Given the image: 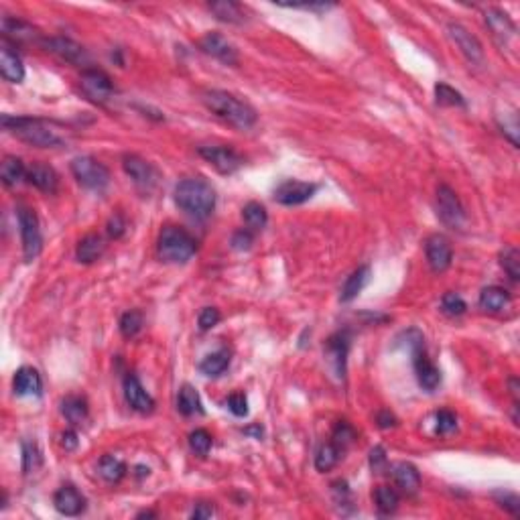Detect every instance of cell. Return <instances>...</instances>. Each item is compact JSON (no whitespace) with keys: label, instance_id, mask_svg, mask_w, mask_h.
I'll return each mask as SVG.
<instances>
[{"label":"cell","instance_id":"1","mask_svg":"<svg viewBox=\"0 0 520 520\" xmlns=\"http://www.w3.org/2000/svg\"><path fill=\"white\" fill-rule=\"evenodd\" d=\"M0 124L4 131L13 133L16 138L37 148H59L66 145V136L55 128L51 122L31 116H11L2 114Z\"/></svg>","mask_w":520,"mask_h":520},{"label":"cell","instance_id":"2","mask_svg":"<svg viewBox=\"0 0 520 520\" xmlns=\"http://www.w3.org/2000/svg\"><path fill=\"white\" fill-rule=\"evenodd\" d=\"M175 203L187 215L195 220H205L212 215L215 208L214 187L203 177H187L175 187Z\"/></svg>","mask_w":520,"mask_h":520},{"label":"cell","instance_id":"3","mask_svg":"<svg viewBox=\"0 0 520 520\" xmlns=\"http://www.w3.org/2000/svg\"><path fill=\"white\" fill-rule=\"evenodd\" d=\"M201 102L205 108L215 114L218 118L226 121L228 124L240 128V131H248L256 124V110L250 104H246L244 100L236 98L234 93L222 92V90H208L201 96Z\"/></svg>","mask_w":520,"mask_h":520},{"label":"cell","instance_id":"4","mask_svg":"<svg viewBox=\"0 0 520 520\" xmlns=\"http://www.w3.org/2000/svg\"><path fill=\"white\" fill-rule=\"evenodd\" d=\"M198 253L195 238L179 226H165L160 230L159 242H157V254L163 262H187L193 254Z\"/></svg>","mask_w":520,"mask_h":520},{"label":"cell","instance_id":"5","mask_svg":"<svg viewBox=\"0 0 520 520\" xmlns=\"http://www.w3.org/2000/svg\"><path fill=\"white\" fill-rule=\"evenodd\" d=\"M16 220H19V230H21V240H23V254L25 260H35L43 248V234L39 228V218L35 210L27 205H19L16 210Z\"/></svg>","mask_w":520,"mask_h":520},{"label":"cell","instance_id":"6","mask_svg":"<svg viewBox=\"0 0 520 520\" xmlns=\"http://www.w3.org/2000/svg\"><path fill=\"white\" fill-rule=\"evenodd\" d=\"M71 173L78 179V183L92 191H102L110 183V171L104 163L93 157H76L71 160Z\"/></svg>","mask_w":520,"mask_h":520},{"label":"cell","instance_id":"7","mask_svg":"<svg viewBox=\"0 0 520 520\" xmlns=\"http://www.w3.org/2000/svg\"><path fill=\"white\" fill-rule=\"evenodd\" d=\"M80 86L81 92L96 104H106L108 100L114 96V83L110 80V76L106 71L96 69V67H86L81 71Z\"/></svg>","mask_w":520,"mask_h":520},{"label":"cell","instance_id":"8","mask_svg":"<svg viewBox=\"0 0 520 520\" xmlns=\"http://www.w3.org/2000/svg\"><path fill=\"white\" fill-rule=\"evenodd\" d=\"M437 214H439L441 222L449 228H464L466 224V210L462 205V201L457 198L454 189L445 183L437 187Z\"/></svg>","mask_w":520,"mask_h":520},{"label":"cell","instance_id":"9","mask_svg":"<svg viewBox=\"0 0 520 520\" xmlns=\"http://www.w3.org/2000/svg\"><path fill=\"white\" fill-rule=\"evenodd\" d=\"M201 159H205L218 173L232 175L236 173L244 165V159L234 151L232 147H224V145H210V147L198 148Z\"/></svg>","mask_w":520,"mask_h":520},{"label":"cell","instance_id":"10","mask_svg":"<svg viewBox=\"0 0 520 520\" xmlns=\"http://www.w3.org/2000/svg\"><path fill=\"white\" fill-rule=\"evenodd\" d=\"M413 358H414V372H417L419 384H421V388H425L429 392H433V390L441 384V372L439 368L427 358L421 335H419V340L414 342Z\"/></svg>","mask_w":520,"mask_h":520},{"label":"cell","instance_id":"11","mask_svg":"<svg viewBox=\"0 0 520 520\" xmlns=\"http://www.w3.org/2000/svg\"><path fill=\"white\" fill-rule=\"evenodd\" d=\"M320 187L315 183H307V181H297V179H287L282 181L277 189H275V201L280 205H301L309 201Z\"/></svg>","mask_w":520,"mask_h":520},{"label":"cell","instance_id":"12","mask_svg":"<svg viewBox=\"0 0 520 520\" xmlns=\"http://www.w3.org/2000/svg\"><path fill=\"white\" fill-rule=\"evenodd\" d=\"M122 169L134 181V185L151 191L157 185V171L155 167L148 163L147 159L138 157V155H124L122 157Z\"/></svg>","mask_w":520,"mask_h":520},{"label":"cell","instance_id":"13","mask_svg":"<svg viewBox=\"0 0 520 520\" xmlns=\"http://www.w3.org/2000/svg\"><path fill=\"white\" fill-rule=\"evenodd\" d=\"M43 45L47 47V51H51V53L57 55L59 59H63L67 63H73V66H88L90 63L88 51L73 39H67V37H49V39L43 41Z\"/></svg>","mask_w":520,"mask_h":520},{"label":"cell","instance_id":"14","mask_svg":"<svg viewBox=\"0 0 520 520\" xmlns=\"http://www.w3.org/2000/svg\"><path fill=\"white\" fill-rule=\"evenodd\" d=\"M447 33L455 43V47L462 51V55L466 57L469 63H481L484 61V49H481V43L478 41L476 35H471L464 25L459 23H449L447 25Z\"/></svg>","mask_w":520,"mask_h":520},{"label":"cell","instance_id":"15","mask_svg":"<svg viewBox=\"0 0 520 520\" xmlns=\"http://www.w3.org/2000/svg\"><path fill=\"white\" fill-rule=\"evenodd\" d=\"M425 254H427V262L433 272H445L452 267L454 260V250L449 240L443 234H433L429 236L425 242Z\"/></svg>","mask_w":520,"mask_h":520},{"label":"cell","instance_id":"16","mask_svg":"<svg viewBox=\"0 0 520 520\" xmlns=\"http://www.w3.org/2000/svg\"><path fill=\"white\" fill-rule=\"evenodd\" d=\"M200 47L203 53L212 55L214 59L226 63V66H238V61H240L236 47L224 35H220V33H208V35H203L200 41Z\"/></svg>","mask_w":520,"mask_h":520},{"label":"cell","instance_id":"17","mask_svg":"<svg viewBox=\"0 0 520 520\" xmlns=\"http://www.w3.org/2000/svg\"><path fill=\"white\" fill-rule=\"evenodd\" d=\"M124 399L136 413L147 414L155 411V400L141 384L136 374H126V378H124Z\"/></svg>","mask_w":520,"mask_h":520},{"label":"cell","instance_id":"18","mask_svg":"<svg viewBox=\"0 0 520 520\" xmlns=\"http://www.w3.org/2000/svg\"><path fill=\"white\" fill-rule=\"evenodd\" d=\"M53 504L55 510L59 514H63V516H78V514H81L86 510V498H83V494L76 486L67 484V486H61L55 492Z\"/></svg>","mask_w":520,"mask_h":520},{"label":"cell","instance_id":"19","mask_svg":"<svg viewBox=\"0 0 520 520\" xmlns=\"http://www.w3.org/2000/svg\"><path fill=\"white\" fill-rule=\"evenodd\" d=\"M0 73L11 83H21L25 80V66L6 39L2 41V49H0Z\"/></svg>","mask_w":520,"mask_h":520},{"label":"cell","instance_id":"20","mask_svg":"<svg viewBox=\"0 0 520 520\" xmlns=\"http://www.w3.org/2000/svg\"><path fill=\"white\" fill-rule=\"evenodd\" d=\"M27 181L45 193H55L59 187V175L47 163H33L27 169Z\"/></svg>","mask_w":520,"mask_h":520},{"label":"cell","instance_id":"21","mask_svg":"<svg viewBox=\"0 0 520 520\" xmlns=\"http://www.w3.org/2000/svg\"><path fill=\"white\" fill-rule=\"evenodd\" d=\"M486 25L492 31V35L498 39L500 45H504L514 37L516 27L512 23V19L506 13H502L500 9H488L486 11Z\"/></svg>","mask_w":520,"mask_h":520},{"label":"cell","instance_id":"22","mask_svg":"<svg viewBox=\"0 0 520 520\" xmlns=\"http://www.w3.org/2000/svg\"><path fill=\"white\" fill-rule=\"evenodd\" d=\"M13 388L14 394H19V397H39L41 388H43L39 372L35 368H29V366L19 368L14 374Z\"/></svg>","mask_w":520,"mask_h":520},{"label":"cell","instance_id":"23","mask_svg":"<svg viewBox=\"0 0 520 520\" xmlns=\"http://www.w3.org/2000/svg\"><path fill=\"white\" fill-rule=\"evenodd\" d=\"M390 474H392V480L399 486L400 490L404 494H417V490L421 488V474L413 464H407V462H400L390 467Z\"/></svg>","mask_w":520,"mask_h":520},{"label":"cell","instance_id":"24","mask_svg":"<svg viewBox=\"0 0 520 520\" xmlns=\"http://www.w3.org/2000/svg\"><path fill=\"white\" fill-rule=\"evenodd\" d=\"M347 347H350V340H347L346 332H340V334L332 335L327 340L325 354H327L330 362L334 364V370L337 376H344V372H346Z\"/></svg>","mask_w":520,"mask_h":520},{"label":"cell","instance_id":"25","mask_svg":"<svg viewBox=\"0 0 520 520\" xmlns=\"http://www.w3.org/2000/svg\"><path fill=\"white\" fill-rule=\"evenodd\" d=\"M106 244L102 240L100 234H88L78 242V248H76V258L83 262V265H92L96 262L102 254H104Z\"/></svg>","mask_w":520,"mask_h":520},{"label":"cell","instance_id":"26","mask_svg":"<svg viewBox=\"0 0 520 520\" xmlns=\"http://www.w3.org/2000/svg\"><path fill=\"white\" fill-rule=\"evenodd\" d=\"M368 280H370V267L364 265V267L356 268L342 287V293H340L342 303H350L352 299H356L364 291V287L368 285Z\"/></svg>","mask_w":520,"mask_h":520},{"label":"cell","instance_id":"27","mask_svg":"<svg viewBox=\"0 0 520 520\" xmlns=\"http://www.w3.org/2000/svg\"><path fill=\"white\" fill-rule=\"evenodd\" d=\"M0 179H2V183L6 187L19 185L23 179H27V167H25V163L19 159V157H13V155L4 157L2 165H0Z\"/></svg>","mask_w":520,"mask_h":520},{"label":"cell","instance_id":"28","mask_svg":"<svg viewBox=\"0 0 520 520\" xmlns=\"http://www.w3.org/2000/svg\"><path fill=\"white\" fill-rule=\"evenodd\" d=\"M215 14L218 21L228 23V25H242L244 23V11L238 2L232 0H220V2H210L208 6Z\"/></svg>","mask_w":520,"mask_h":520},{"label":"cell","instance_id":"29","mask_svg":"<svg viewBox=\"0 0 520 520\" xmlns=\"http://www.w3.org/2000/svg\"><path fill=\"white\" fill-rule=\"evenodd\" d=\"M480 307L490 313H500L504 307L510 305V293L502 287H486L480 293Z\"/></svg>","mask_w":520,"mask_h":520},{"label":"cell","instance_id":"30","mask_svg":"<svg viewBox=\"0 0 520 520\" xmlns=\"http://www.w3.org/2000/svg\"><path fill=\"white\" fill-rule=\"evenodd\" d=\"M2 31L6 37H13L16 41H39L41 35L39 31L35 27H31L25 21H19V19H4L2 21Z\"/></svg>","mask_w":520,"mask_h":520},{"label":"cell","instance_id":"31","mask_svg":"<svg viewBox=\"0 0 520 520\" xmlns=\"http://www.w3.org/2000/svg\"><path fill=\"white\" fill-rule=\"evenodd\" d=\"M177 409H179V413L185 414V417H193V414L203 413V409H201L200 392L191 387V384H183L181 390H179V397H177Z\"/></svg>","mask_w":520,"mask_h":520},{"label":"cell","instance_id":"32","mask_svg":"<svg viewBox=\"0 0 520 520\" xmlns=\"http://www.w3.org/2000/svg\"><path fill=\"white\" fill-rule=\"evenodd\" d=\"M98 471H100L102 480L108 484H118L126 476V464L114 455H104L98 464Z\"/></svg>","mask_w":520,"mask_h":520},{"label":"cell","instance_id":"33","mask_svg":"<svg viewBox=\"0 0 520 520\" xmlns=\"http://www.w3.org/2000/svg\"><path fill=\"white\" fill-rule=\"evenodd\" d=\"M230 366V352L228 350H218L208 354L203 360L200 362V372L203 376H220V374L226 372V368Z\"/></svg>","mask_w":520,"mask_h":520},{"label":"cell","instance_id":"34","mask_svg":"<svg viewBox=\"0 0 520 520\" xmlns=\"http://www.w3.org/2000/svg\"><path fill=\"white\" fill-rule=\"evenodd\" d=\"M61 413H63V417H66L71 425H81L88 419L90 409H88L86 399H81V397H67L61 402Z\"/></svg>","mask_w":520,"mask_h":520},{"label":"cell","instance_id":"35","mask_svg":"<svg viewBox=\"0 0 520 520\" xmlns=\"http://www.w3.org/2000/svg\"><path fill=\"white\" fill-rule=\"evenodd\" d=\"M242 218H244V224L248 230H262L268 222L267 208L258 201H250V203L244 205Z\"/></svg>","mask_w":520,"mask_h":520},{"label":"cell","instance_id":"36","mask_svg":"<svg viewBox=\"0 0 520 520\" xmlns=\"http://www.w3.org/2000/svg\"><path fill=\"white\" fill-rule=\"evenodd\" d=\"M374 502H376V508L380 510V514H392L399 508L400 496L390 486H378L374 492Z\"/></svg>","mask_w":520,"mask_h":520},{"label":"cell","instance_id":"37","mask_svg":"<svg viewBox=\"0 0 520 520\" xmlns=\"http://www.w3.org/2000/svg\"><path fill=\"white\" fill-rule=\"evenodd\" d=\"M342 454H344V452L335 445L334 441L321 445L320 452L315 455V467H317V471H330V469H334V467L337 466V462H340Z\"/></svg>","mask_w":520,"mask_h":520},{"label":"cell","instance_id":"38","mask_svg":"<svg viewBox=\"0 0 520 520\" xmlns=\"http://www.w3.org/2000/svg\"><path fill=\"white\" fill-rule=\"evenodd\" d=\"M435 98L439 106H452V108H466V100L464 96L454 90L447 83H437L435 86Z\"/></svg>","mask_w":520,"mask_h":520},{"label":"cell","instance_id":"39","mask_svg":"<svg viewBox=\"0 0 520 520\" xmlns=\"http://www.w3.org/2000/svg\"><path fill=\"white\" fill-rule=\"evenodd\" d=\"M143 325H145V320H143V313L141 311H136V309L126 311L121 317V334L126 340H133V337L141 334Z\"/></svg>","mask_w":520,"mask_h":520},{"label":"cell","instance_id":"40","mask_svg":"<svg viewBox=\"0 0 520 520\" xmlns=\"http://www.w3.org/2000/svg\"><path fill=\"white\" fill-rule=\"evenodd\" d=\"M43 464V454L35 441H23V471H37Z\"/></svg>","mask_w":520,"mask_h":520},{"label":"cell","instance_id":"41","mask_svg":"<svg viewBox=\"0 0 520 520\" xmlns=\"http://www.w3.org/2000/svg\"><path fill=\"white\" fill-rule=\"evenodd\" d=\"M500 265H502V268L506 270V275L510 277V280L519 282L520 280V253L516 250V248H512V246L504 248L502 254H500Z\"/></svg>","mask_w":520,"mask_h":520},{"label":"cell","instance_id":"42","mask_svg":"<svg viewBox=\"0 0 520 520\" xmlns=\"http://www.w3.org/2000/svg\"><path fill=\"white\" fill-rule=\"evenodd\" d=\"M212 443H214V439H212V435L205 429H195V431L189 433V447H191L193 454H198L200 457H205L210 454Z\"/></svg>","mask_w":520,"mask_h":520},{"label":"cell","instance_id":"43","mask_svg":"<svg viewBox=\"0 0 520 520\" xmlns=\"http://www.w3.org/2000/svg\"><path fill=\"white\" fill-rule=\"evenodd\" d=\"M441 311L449 317H459L467 311V305L457 293H445L441 299Z\"/></svg>","mask_w":520,"mask_h":520},{"label":"cell","instance_id":"44","mask_svg":"<svg viewBox=\"0 0 520 520\" xmlns=\"http://www.w3.org/2000/svg\"><path fill=\"white\" fill-rule=\"evenodd\" d=\"M332 439H334L335 445H337V447L344 452L347 445H352L354 439H356V431H354V427H352L350 423H346V421H340V423L335 425Z\"/></svg>","mask_w":520,"mask_h":520},{"label":"cell","instance_id":"45","mask_svg":"<svg viewBox=\"0 0 520 520\" xmlns=\"http://www.w3.org/2000/svg\"><path fill=\"white\" fill-rule=\"evenodd\" d=\"M498 126L502 128V133L504 136H508V141L514 145V147H519V116H516V112H510V114H504V121L502 118H498Z\"/></svg>","mask_w":520,"mask_h":520},{"label":"cell","instance_id":"46","mask_svg":"<svg viewBox=\"0 0 520 520\" xmlns=\"http://www.w3.org/2000/svg\"><path fill=\"white\" fill-rule=\"evenodd\" d=\"M435 421H437V433L439 435H449L457 427V417L452 411H447V409H443V411L435 414Z\"/></svg>","mask_w":520,"mask_h":520},{"label":"cell","instance_id":"47","mask_svg":"<svg viewBox=\"0 0 520 520\" xmlns=\"http://www.w3.org/2000/svg\"><path fill=\"white\" fill-rule=\"evenodd\" d=\"M494 498H496V502L500 504V506L508 510L512 516H519L520 512V500L516 494L512 492H496L494 494Z\"/></svg>","mask_w":520,"mask_h":520},{"label":"cell","instance_id":"48","mask_svg":"<svg viewBox=\"0 0 520 520\" xmlns=\"http://www.w3.org/2000/svg\"><path fill=\"white\" fill-rule=\"evenodd\" d=\"M220 320H222V315H220V311L215 307H205V309H201L198 323H200L201 332H210L220 323Z\"/></svg>","mask_w":520,"mask_h":520},{"label":"cell","instance_id":"49","mask_svg":"<svg viewBox=\"0 0 520 520\" xmlns=\"http://www.w3.org/2000/svg\"><path fill=\"white\" fill-rule=\"evenodd\" d=\"M228 409L236 417H246L248 414V400H246V397L242 392H234L228 399Z\"/></svg>","mask_w":520,"mask_h":520},{"label":"cell","instance_id":"50","mask_svg":"<svg viewBox=\"0 0 520 520\" xmlns=\"http://www.w3.org/2000/svg\"><path fill=\"white\" fill-rule=\"evenodd\" d=\"M370 467H372L374 474H384L388 469L387 452L382 447H374L370 452Z\"/></svg>","mask_w":520,"mask_h":520},{"label":"cell","instance_id":"51","mask_svg":"<svg viewBox=\"0 0 520 520\" xmlns=\"http://www.w3.org/2000/svg\"><path fill=\"white\" fill-rule=\"evenodd\" d=\"M253 234H250V230H238V232H234V236H232V248L234 250H248L250 246H253Z\"/></svg>","mask_w":520,"mask_h":520},{"label":"cell","instance_id":"52","mask_svg":"<svg viewBox=\"0 0 520 520\" xmlns=\"http://www.w3.org/2000/svg\"><path fill=\"white\" fill-rule=\"evenodd\" d=\"M106 232L110 238H114V240H118L122 234L126 232V222H124V218L121 214H114L110 220H108V226H106Z\"/></svg>","mask_w":520,"mask_h":520},{"label":"cell","instance_id":"53","mask_svg":"<svg viewBox=\"0 0 520 520\" xmlns=\"http://www.w3.org/2000/svg\"><path fill=\"white\" fill-rule=\"evenodd\" d=\"M214 514H215L214 504H210V502H200V504H195V508H193V512H191V519H193V520H205V519H212Z\"/></svg>","mask_w":520,"mask_h":520},{"label":"cell","instance_id":"54","mask_svg":"<svg viewBox=\"0 0 520 520\" xmlns=\"http://www.w3.org/2000/svg\"><path fill=\"white\" fill-rule=\"evenodd\" d=\"M78 445H80V439H78V433H76V431L67 429V431L61 433V447H63L66 452H76Z\"/></svg>","mask_w":520,"mask_h":520},{"label":"cell","instance_id":"55","mask_svg":"<svg viewBox=\"0 0 520 520\" xmlns=\"http://www.w3.org/2000/svg\"><path fill=\"white\" fill-rule=\"evenodd\" d=\"M376 421H378V427L380 429H390L397 425V417L390 411H380L378 417H376Z\"/></svg>","mask_w":520,"mask_h":520},{"label":"cell","instance_id":"56","mask_svg":"<svg viewBox=\"0 0 520 520\" xmlns=\"http://www.w3.org/2000/svg\"><path fill=\"white\" fill-rule=\"evenodd\" d=\"M280 6H289V9H305V11H330L334 9V4H280Z\"/></svg>","mask_w":520,"mask_h":520},{"label":"cell","instance_id":"57","mask_svg":"<svg viewBox=\"0 0 520 520\" xmlns=\"http://www.w3.org/2000/svg\"><path fill=\"white\" fill-rule=\"evenodd\" d=\"M244 435H253L254 439H260V437L265 435V431H262L260 425H253V427L244 429Z\"/></svg>","mask_w":520,"mask_h":520},{"label":"cell","instance_id":"58","mask_svg":"<svg viewBox=\"0 0 520 520\" xmlns=\"http://www.w3.org/2000/svg\"><path fill=\"white\" fill-rule=\"evenodd\" d=\"M148 471H151L148 467L136 466V476H138V478H145V476H148Z\"/></svg>","mask_w":520,"mask_h":520},{"label":"cell","instance_id":"59","mask_svg":"<svg viewBox=\"0 0 520 520\" xmlns=\"http://www.w3.org/2000/svg\"><path fill=\"white\" fill-rule=\"evenodd\" d=\"M157 514L155 512H148V510H145V512H141V514H136V519H155Z\"/></svg>","mask_w":520,"mask_h":520}]
</instances>
